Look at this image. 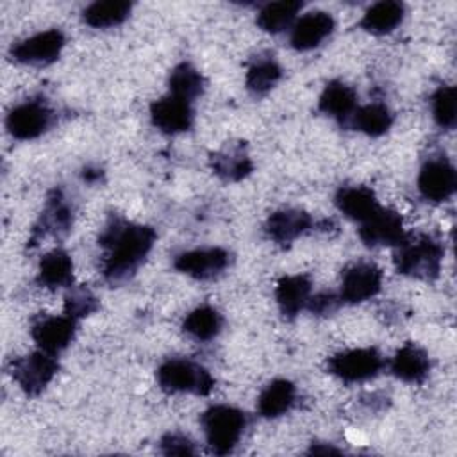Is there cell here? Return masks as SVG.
I'll list each match as a JSON object with an SVG mask.
<instances>
[{
    "mask_svg": "<svg viewBox=\"0 0 457 457\" xmlns=\"http://www.w3.org/2000/svg\"><path fill=\"white\" fill-rule=\"evenodd\" d=\"M98 243L107 250L102 273L107 282L118 284L136 273L155 243V230L148 225L112 218L102 230Z\"/></svg>",
    "mask_w": 457,
    "mask_h": 457,
    "instance_id": "cell-1",
    "label": "cell"
},
{
    "mask_svg": "<svg viewBox=\"0 0 457 457\" xmlns=\"http://www.w3.org/2000/svg\"><path fill=\"white\" fill-rule=\"evenodd\" d=\"M443 253V246L432 236L420 234L412 237L407 234V237L396 246L393 261L396 271L402 275L434 280L439 275Z\"/></svg>",
    "mask_w": 457,
    "mask_h": 457,
    "instance_id": "cell-2",
    "label": "cell"
},
{
    "mask_svg": "<svg viewBox=\"0 0 457 457\" xmlns=\"http://www.w3.org/2000/svg\"><path fill=\"white\" fill-rule=\"evenodd\" d=\"M209 450L216 455L230 453L239 443L245 427L246 414L232 405H212L200 418Z\"/></svg>",
    "mask_w": 457,
    "mask_h": 457,
    "instance_id": "cell-3",
    "label": "cell"
},
{
    "mask_svg": "<svg viewBox=\"0 0 457 457\" xmlns=\"http://www.w3.org/2000/svg\"><path fill=\"white\" fill-rule=\"evenodd\" d=\"M157 382L166 393H193L207 396L214 387V378L198 362L189 359H166L157 368Z\"/></svg>",
    "mask_w": 457,
    "mask_h": 457,
    "instance_id": "cell-4",
    "label": "cell"
},
{
    "mask_svg": "<svg viewBox=\"0 0 457 457\" xmlns=\"http://www.w3.org/2000/svg\"><path fill=\"white\" fill-rule=\"evenodd\" d=\"M55 357L57 355L37 350L11 362L12 378L25 395L36 396L52 382L59 370V362Z\"/></svg>",
    "mask_w": 457,
    "mask_h": 457,
    "instance_id": "cell-5",
    "label": "cell"
},
{
    "mask_svg": "<svg viewBox=\"0 0 457 457\" xmlns=\"http://www.w3.org/2000/svg\"><path fill=\"white\" fill-rule=\"evenodd\" d=\"M384 366L375 348H353L339 352L327 361V370L343 382H362L378 375Z\"/></svg>",
    "mask_w": 457,
    "mask_h": 457,
    "instance_id": "cell-6",
    "label": "cell"
},
{
    "mask_svg": "<svg viewBox=\"0 0 457 457\" xmlns=\"http://www.w3.org/2000/svg\"><path fill=\"white\" fill-rule=\"evenodd\" d=\"M66 37L59 29L37 32L11 46V57L29 66H46L57 61L64 48Z\"/></svg>",
    "mask_w": 457,
    "mask_h": 457,
    "instance_id": "cell-7",
    "label": "cell"
},
{
    "mask_svg": "<svg viewBox=\"0 0 457 457\" xmlns=\"http://www.w3.org/2000/svg\"><path fill=\"white\" fill-rule=\"evenodd\" d=\"M52 123V111L43 100H25L14 105L5 120L7 130L12 137L27 141L39 137Z\"/></svg>",
    "mask_w": 457,
    "mask_h": 457,
    "instance_id": "cell-8",
    "label": "cell"
},
{
    "mask_svg": "<svg viewBox=\"0 0 457 457\" xmlns=\"http://www.w3.org/2000/svg\"><path fill=\"white\" fill-rule=\"evenodd\" d=\"M457 187L455 168L445 157L428 159L418 175V189L428 202H446Z\"/></svg>",
    "mask_w": 457,
    "mask_h": 457,
    "instance_id": "cell-9",
    "label": "cell"
},
{
    "mask_svg": "<svg viewBox=\"0 0 457 457\" xmlns=\"http://www.w3.org/2000/svg\"><path fill=\"white\" fill-rule=\"evenodd\" d=\"M230 262V255L223 248H198L182 252L175 257L173 266L180 273H186L196 280H211L225 271Z\"/></svg>",
    "mask_w": 457,
    "mask_h": 457,
    "instance_id": "cell-10",
    "label": "cell"
},
{
    "mask_svg": "<svg viewBox=\"0 0 457 457\" xmlns=\"http://www.w3.org/2000/svg\"><path fill=\"white\" fill-rule=\"evenodd\" d=\"M75 330L77 320L71 318L70 314L45 316L32 325L30 336L39 350L57 355L70 346V343L75 337Z\"/></svg>",
    "mask_w": 457,
    "mask_h": 457,
    "instance_id": "cell-11",
    "label": "cell"
},
{
    "mask_svg": "<svg viewBox=\"0 0 457 457\" xmlns=\"http://www.w3.org/2000/svg\"><path fill=\"white\" fill-rule=\"evenodd\" d=\"M359 237L368 246H398L407 234L402 216L393 209L380 207L378 212L361 223Z\"/></svg>",
    "mask_w": 457,
    "mask_h": 457,
    "instance_id": "cell-12",
    "label": "cell"
},
{
    "mask_svg": "<svg viewBox=\"0 0 457 457\" xmlns=\"http://www.w3.org/2000/svg\"><path fill=\"white\" fill-rule=\"evenodd\" d=\"M382 271L373 262H357L345 270L341 282V300L359 303L370 300L380 291Z\"/></svg>",
    "mask_w": 457,
    "mask_h": 457,
    "instance_id": "cell-13",
    "label": "cell"
},
{
    "mask_svg": "<svg viewBox=\"0 0 457 457\" xmlns=\"http://www.w3.org/2000/svg\"><path fill=\"white\" fill-rule=\"evenodd\" d=\"M150 118L154 127L164 134H179L189 130L193 125L191 102L170 93L150 105Z\"/></svg>",
    "mask_w": 457,
    "mask_h": 457,
    "instance_id": "cell-14",
    "label": "cell"
},
{
    "mask_svg": "<svg viewBox=\"0 0 457 457\" xmlns=\"http://www.w3.org/2000/svg\"><path fill=\"white\" fill-rule=\"evenodd\" d=\"M73 225V211L70 204L66 202L61 189H54L48 195L46 205L32 230L30 243L36 245V241L46 237V236H64Z\"/></svg>",
    "mask_w": 457,
    "mask_h": 457,
    "instance_id": "cell-15",
    "label": "cell"
},
{
    "mask_svg": "<svg viewBox=\"0 0 457 457\" xmlns=\"http://www.w3.org/2000/svg\"><path fill=\"white\" fill-rule=\"evenodd\" d=\"M334 18L325 11H311L291 27L289 43L295 50L305 52L320 46L334 30Z\"/></svg>",
    "mask_w": 457,
    "mask_h": 457,
    "instance_id": "cell-16",
    "label": "cell"
},
{
    "mask_svg": "<svg viewBox=\"0 0 457 457\" xmlns=\"http://www.w3.org/2000/svg\"><path fill=\"white\" fill-rule=\"evenodd\" d=\"M312 227V218L300 209H280L266 220V234L278 245H289Z\"/></svg>",
    "mask_w": 457,
    "mask_h": 457,
    "instance_id": "cell-17",
    "label": "cell"
},
{
    "mask_svg": "<svg viewBox=\"0 0 457 457\" xmlns=\"http://www.w3.org/2000/svg\"><path fill=\"white\" fill-rule=\"evenodd\" d=\"M336 207L350 220L364 223L375 212H378L380 204L375 193L366 186H345L336 193Z\"/></svg>",
    "mask_w": 457,
    "mask_h": 457,
    "instance_id": "cell-18",
    "label": "cell"
},
{
    "mask_svg": "<svg viewBox=\"0 0 457 457\" xmlns=\"http://www.w3.org/2000/svg\"><path fill=\"white\" fill-rule=\"evenodd\" d=\"M212 171L225 182H239L253 170L245 143H234L211 155Z\"/></svg>",
    "mask_w": 457,
    "mask_h": 457,
    "instance_id": "cell-19",
    "label": "cell"
},
{
    "mask_svg": "<svg viewBox=\"0 0 457 457\" xmlns=\"http://www.w3.org/2000/svg\"><path fill=\"white\" fill-rule=\"evenodd\" d=\"M391 373L409 384H420L430 371V359L423 348L414 343H405L389 362Z\"/></svg>",
    "mask_w": 457,
    "mask_h": 457,
    "instance_id": "cell-20",
    "label": "cell"
},
{
    "mask_svg": "<svg viewBox=\"0 0 457 457\" xmlns=\"http://www.w3.org/2000/svg\"><path fill=\"white\" fill-rule=\"evenodd\" d=\"M275 298L284 318H295L311 298V280L307 275H286L277 282Z\"/></svg>",
    "mask_w": 457,
    "mask_h": 457,
    "instance_id": "cell-21",
    "label": "cell"
},
{
    "mask_svg": "<svg viewBox=\"0 0 457 457\" xmlns=\"http://www.w3.org/2000/svg\"><path fill=\"white\" fill-rule=\"evenodd\" d=\"M318 109L341 123H350V118L357 109V95L348 84L332 80L325 86L318 100Z\"/></svg>",
    "mask_w": 457,
    "mask_h": 457,
    "instance_id": "cell-22",
    "label": "cell"
},
{
    "mask_svg": "<svg viewBox=\"0 0 457 457\" xmlns=\"http://www.w3.org/2000/svg\"><path fill=\"white\" fill-rule=\"evenodd\" d=\"M296 398V387L286 378L270 382L257 398V411L262 418H278L286 414Z\"/></svg>",
    "mask_w": 457,
    "mask_h": 457,
    "instance_id": "cell-23",
    "label": "cell"
},
{
    "mask_svg": "<svg viewBox=\"0 0 457 457\" xmlns=\"http://www.w3.org/2000/svg\"><path fill=\"white\" fill-rule=\"evenodd\" d=\"M403 14H405L403 4L395 0H382L366 9L359 25L366 32L382 36V34L393 32L402 23Z\"/></svg>",
    "mask_w": 457,
    "mask_h": 457,
    "instance_id": "cell-24",
    "label": "cell"
},
{
    "mask_svg": "<svg viewBox=\"0 0 457 457\" xmlns=\"http://www.w3.org/2000/svg\"><path fill=\"white\" fill-rule=\"evenodd\" d=\"M37 282L48 289L70 287L73 282V262L68 252L61 248L48 252L39 262Z\"/></svg>",
    "mask_w": 457,
    "mask_h": 457,
    "instance_id": "cell-25",
    "label": "cell"
},
{
    "mask_svg": "<svg viewBox=\"0 0 457 457\" xmlns=\"http://www.w3.org/2000/svg\"><path fill=\"white\" fill-rule=\"evenodd\" d=\"M132 11V4L125 0L93 2L82 11V20L95 29H107L123 23Z\"/></svg>",
    "mask_w": 457,
    "mask_h": 457,
    "instance_id": "cell-26",
    "label": "cell"
},
{
    "mask_svg": "<svg viewBox=\"0 0 457 457\" xmlns=\"http://www.w3.org/2000/svg\"><path fill=\"white\" fill-rule=\"evenodd\" d=\"M391 123H393V114L380 102L357 107L353 116L350 118V125L355 130H361L371 137H378L386 134L391 129Z\"/></svg>",
    "mask_w": 457,
    "mask_h": 457,
    "instance_id": "cell-27",
    "label": "cell"
},
{
    "mask_svg": "<svg viewBox=\"0 0 457 457\" xmlns=\"http://www.w3.org/2000/svg\"><path fill=\"white\" fill-rule=\"evenodd\" d=\"M282 77V68L280 64L273 59V55H259L248 68L246 71V89L253 96H262L266 95Z\"/></svg>",
    "mask_w": 457,
    "mask_h": 457,
    "instance_id": "cell-28",
    "label": "cell"
},
{
    "mask_svg": "<svg viewBox=\"0 0 457 457\" xmlns=\"http://www.w3.org/2000/svg\"><path fill=\"white\" fill-rule=\"evenodd\" d=\"M300 9H302V2H293V0L271 2L259 11L255 21L259 29H262L264 32L278 34L293 25Z\"/></svg>",
    "mask_w": 457,
    "mask_h": 457,
    "instance_id": "cell-29",
    "label": "cell"
},
{
    "mask_svg": "<svg viewBox=\"0 0 457 457\" xmlns=\"http://www.w3.org/2000/svg\"><path fill=\"white\" fill-rule=\"evenodd\" d=\"M223 325L221 314L211 305L193 309L182 321V330L198 341H209L220 334Z\"/></svg>",
    "mask_w": 457,
    "mask_h": 457,
    "instance_id": "cell-30",
    "label": "cell"
},
{
    "mask_svg": "<svg viewBox=\"0 0 457 457\" xmlns=\"http://www.w3.org/2000/svg\"><path fill=\"white\" fill-rule=\"evenodd\" d=\"M168 84H170V93L171 95H175L179 98H184L187 102H193L205 89V79L189 62L177 64L170 73Z\"/></svg>",
    "mask_w": 457,
    "mask_h": 457,
    "instance_id": "cell-31",
    "label": "cell"
},
{
    "mask_svg": "<svg viewBox=\"0 0 457 457\" xmlns=\"http://www.w3.org/2000/svg\"><path fill=\"white\" fill-rule=\"evenodd\" d=\"M432 116L441 129H453L457 121V104L455 87L439 86L432 95Z\"/></svg>",
    "mask_w": 457,
    "mask_h": 457,
    "instance_id": "cell-32",
    "label": "cell"
},
{
    "mask_svg": "<svg viewBox=\"0 0 457 457\" xmlns=\"http://www.w3.org/2000/svg\"><path fill=\"white\" fill-rule=\"evenodd\" d=\"M96 307H98L96 296L86 286L71 287L70 293L66 295V300H64L66 314H70L75 320L89 316L93 311H96Z\"/></svg>",
    "mask_w": 457,
    "mask_h": 457,
    "instance_id": "cell-33",
    "label": "cell"
},
{
    "mask_svg": "<svg viewBox=\"0 0 457 457\" xmlns=\"http://www.w3.org/2000/svg\"><path fill=\"white\" fill-rule=\"evenodd\" d=\"M161 452L164 455H195L193 441L179 432H170L161 439Z\"/></svg>",
    "mask_w": 457,
    "mask_h": 457,
    "instance_id": "cell-34",
    "label": "cell"
},
{
    "mask_svg": "<svg viewBox=\"0 0 457 457\" xmlns=\"http://www.w3.org/2000/svg\"><path fill=\"white\" fill-rule=\"evenodd\" d=\"M341 302H343L341 296H337V295H334V293H318V295H314V296L309 298V302H307L305 307H307L311 312H314V314L325 316V314L334 312V311L339 307Z\"/></svg>",
    "mask_w": 457,
    "mask_h": 457,
    "instance_id": "cell-35",
    "label": "cell"
},
{
    "mask_svg": "<svg viewBox=\"0 0 457 457\" xmlns=\"http://www.w3.org/2000/svg\"><path fill=\"white\" fill-rule=\"evenodd\" d=\"M309 453H339V450L337 448H334V446H320V445H312L311 446V450H309Z\"/></svg>",
    "mask_w": 457,
    "mask_h": 457,
    "instance_id": "cell-36",
    "label": "cell"
}]
</instances>
